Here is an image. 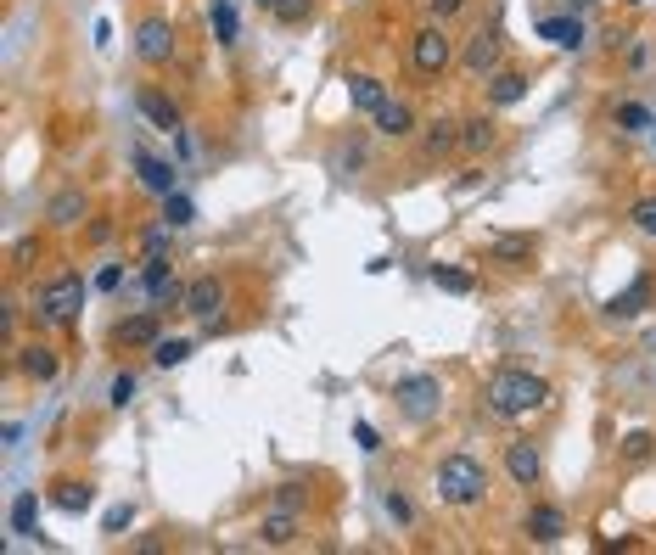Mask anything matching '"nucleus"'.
<instances>
[{
    "label": "nucleus",
    "mask_w": 656,
    "mask_h": 555,
    "mask_svg": "<svg viewBox=\"0 0 656 555\" xmlns=\"http://www.w3.org/2000/svg\"><path fill=\"white\" fill-rule=\"evenodd\" d=\"M432 286H443V292H455V298H466V292H477V281H471L466 270H455V264H432Z\"/></svg>",
    "instance_id": "72a5a7b5"
},
{
    "label": "nucleus",
    "mask_w": 656,
    "mask_h": 555,
    "mask_svg": "<svg viewBox=\"0 0 656 555\" xmlns=\"http://www.w3.org/2000/svg\"><path fill=\"white\" fill-rule=\"evenodd\" d=\"M494 141H500V124H494V107H488V113H471V118H460V152L483 157V152H494Z\"/></svg>",
    "instance_id": "dca6fc26"
},
{
    "label": "nucleus",
    "mask_w": 656,
    "mask_h": 555,
    "mask_svg": "<svg viewBox=\"0 0 656 555\" xmlns=\"http://www.w3.org/2000/svg\"><path fill=\"white\" fill-rule=\"evenodd\" d=\"M96 286H101V292H118V286H124V264H101Z\"/></svg>",
    "instance_id": "37998d69"
},
{
    "label": "nucleus",
    "mask_w": 656,
    "mask_h": 555,
    "mask_svg": "<svg viewBox=\"0 0 656 555\" xmlns=\"http://www.w3.org/2000/svg\"><path fill=\"white\" fill-rule=\"evenodd\" d=\"M628 219H634L640 236H651V242H656V197H640L634 208H628Z\"/></svg>",
    "instance_id": "ea45409f"
},
{
    "label": "nucleus",
    "mask_w": 656,
    "mask_h": 555,
    "mask_svg": "<svg viewBox=\"0 0 656 555\" xmlns=\"http://www.w3.org/2000/svg\"><path fill=\"white\" fill-rule=\"evenodd\" d=\"M460 68H466L477 85H488V79L505 68V34L500 29H477L466 40V51H460Z\"/></svg>",
    "instance_id": "0eeeda50"
},
{
    "label": "nucleus",
    "mask_w": 656,
    "mask_h": 555,
    "mask_svg": "<svg viewBox=\"0 0 656 555\" xmlns=\"http://www.w3.org/2000/svg\"><path fill=\"white\" fill-rule=\"evenodd\" d=\"M410 62L421 79H443V73L455 68V40H449V29L443 23H427V29L410 40Z\"/></svg>",
    "instance_id": "20e7f679"
},
{
    "label": "nucleus",
    "mask_w": 656,
    "mask_h": 555,
    "mask_svg": "<svg viewBox=\"0 0 656 555\" xmlns=\"http://www.w3.org/2000/svg\"><path fill=\"white\" fill-rule=\"evenodd\" d=\"M51 505H57L62 516H85L90 505H96V488L79 483V477H62V483H51Z\"/></svg>",
    "instance_id": "5701e85b"
},
{
    "label": "nucleus",
    "mask_w": 656,
    "mask_h": 555,
    "mask_svg": "<svg viewBox=\"0 0 656 555\" xmlns=\"http://www.w3.org/2000/svg\"><path fill=\"white\" fill-rule=\"evenodd\" d=\"M354 443L365 449V455H376V449H382V438H376V427H371V421H359V427H354Z\"/></svg>",
    "instance_id": "c03bdc74"
},
{
    "label": "nucleus",
    "mask_w": 656,
    "mask_h": 555,
    "mask_svg": "<svg viewBox=\"0 0 656 555\" xmlns=\"http://www.w3.org/2000/svg\"><path fill=\"white\" fill-rule=\"evenodd\" d=\"M191 359V342L186 337H157L152 342V365L157 370H174V365H186Z\"/></svg>",
    "instance_id": "7c9ffc66"
},
{
    "label": "nucleus",
    "mask_w": 656,
    "mask_h": 555,
    "mask_svg": "<svg viewBox=\"0 0 656 555\" xmlns=\"http://www.w3.org/2000/svg\"><path fill=\"white\" fill-rule=\"evenodd\" d=\"M343 6H359V0H343Z\"/></svg>",
    "instance_id": "09e8293b"
},
{
    "label": "nucleus",
    "mask_w": 656,
    "mask_h": 555,
    "mask_svg": "<svg viewBox=\"0 0 656 555\" xmlns=\"http://www.w3.org/2000/svg\"><path fill=\"white\" fill-rule=\"evenodd\" d=\"M135 393H141L135 370H118V376H113V393H107V404H113V410H129V404H135Z\"/></svg>",
    "instance_id": "58836bf2"
},
{
    "label": "nucleus",
    "mask_w": 656,
    "mask_h": 555,
    "mask_svg": "<svg viewBox=\"0 0 656 555\" xmlns=\"http://www.w3.org/2000/svg\"><path fill=\"white\" fill-rule=\"evenodd\" d=\"M488 410L505 415V421H522V415L544 410L550 404V382L544 376H533V370H500L494 382H488Z\"/></svg>",
    "instance_id": "f257e3e1"
},
{
    "label": "nucleus",
    "mask_w": 656,
    "mask_h": 555,
    "mask_svg": "<svg viewBox=\"0 0 656 555\" xmlns=\"http://www.w3.org/2000/svg\"><path fill=\"white\" fill-rule=\"evenodd\" d=\"M651 135H656V129H651Z\"/></svg>",
    "instance_id": "3c124183"
},
{
    "label": "nucleus",
    "mask_w": 656,
    "mask_h": 555,
    "mask_svg": "<svg viewBox=\"0 0 656 555\" xmlns=\"http://www.w3.org/2000/svg\"><path fill=\"white\" fill-rule=\"evenodd\" d=\"M533 29H539V40L561 45V51H584V40H589V29H584L578 12H550V17H539Z\"/></svg>",
    "instance_id": "ddd939ff"
},
{
    "label": "nucleus",
    "mask_w": 656,
    "mask_h": 555,
    "mask_svg": "<svg viewBox=\"0 0 656 555\" xmlns=\"http://www.w3.org/2000/svg\"><path fill=\"white\" fill-rule=\"evenodd\" d=\"M225 303H230L225 281H219V275H197V281L186 286V309H180V314H191V320H219Z\"/></svg>",
    "instance_id": "9d476101"
},
{
    "label": "nucleus",
    "mask_w": 656,
    "mask_h": 555,
    "mask_svg": "<svg viewBox=\"0 0 656 555\" xmlns=\"http://www.w3.org/2000/svg\"><path fill=\"white\" fill-rule=\"evenodd\" d=\"M113 337L124 342V348H152L157 337H163V326H157V309H146V314H124L113 326Z\"/></svg>",
    "instance_id": "6ab92c4d"
},
{
    "label": "nucleus",
    "mask_w": 656,
    "mask_h": 555,
    "mask_svg": "<svg viewBox=\"0 0 656 555\" xmlns=\"http://www.w3.org/2000/svg\"><path fill=\"white\" fill-rule=\"evenodd\" d=\"M432 494L443 499V505H477V499L488 494V466L477 455H443L438 471H432Z\"/></svg>",
    "instance_id": "f03ea898"
},
{
    "label": "nucleus",
    "mask_w": 656,
    "mask_h": 555,
    "mask_svg": "<svg viewBox=\"0 0 656 555\" xmlns=\"http://www.w3.org/2000/svg\"><path fill=\"white\" fill-rule=\"evenodd\" d=\"M438 399H443V382L438 376H427V370L399 376V387H393V404H399L410 421H432V415H438Z\"/></svg>",
    "instance_id": "6e6552de"
},
{
    "label": "nucleus",
    "mask_w": 656,
    "mask_h": 555,
    "mask_svg": "<svg viewBox=\"0 0 656 555\" xmlns=\"http://www.w3.org/2000/svg\"><path fill=\"white\" fill-rule=\"evenodd\" d=\"M460 6H466V0H432V23H449Z\"/></svg>",
    "instance_id": "a18cd8bd"
},
{
    "label": "nucleus",
    "mask_w": 656,
    "mask_h": 555,
    "mask_svg": "<svg viewBox=\"0 0 656 555\" xmlns=\"http://www.w3.org/2000/svg\"><path fill=\"white\" fill-rule=\"evenodd\" d=\"M163 219H169L174 230H186L191 219H197V202H191L186 191H169V197H163Z\"/></svg>",
    "instance_id": "c9c22d12"
},
{
    "label": "nucleus",
    "mask_w": 656,
    "mask_h": 555,
    "mask_svg": "<svg viewBox=\"0 0 656 555\" xmlns=\"http://www.w3.org/2000/svg\"><path fill=\"white\" fill-rule=\"evenodd\" d=\"M17 370H23L29 382H57L62 354L51 348V342H29V348H17Z\"/></svg>",
    "instance_id": "f3484780"
},
{
    "label": "nucleus",
    "mask_w": 656,
    "mask_h": 555,
    "mask_svg": "<svg viewBox=\"0 0 656 555\" xmlns=\"http://www.w3.org/2000/svg\"><path fill=\"white\" fill-rule=\"evenodd\" d=\"M253 6H264V12H270V6H275V0H253Z\"/></svg>",
    "instance_id": "de8ad7c7"
},
{
    "label": "nucleus",
    "mask_w": 656,
    "mask_h": 555,
    "mask_svg": "<svg viewBox=\"0 0 656 555\" xmlns=\"http://www.w3.org/2000/svg\"><path fill=\"white\" fill-rule=\"evenodd\" d=\"M359 169H365V141H343L331 152V174H337V180H354Z\"/></svg>",
    "instance_id": "c756f323"
},
{
    "label": "nucleus",
    "mask_w": 656,
    "mask_h": 555,
    "mask_svg": "<svg viewBox=\"0 0 656 555\" xmlns=\"http://www.w3.org/2000/svg\"><path fill=\"white\" fill-rule=\"evenodd\" d=\"M298 533H303V511H281V505H270L264 522H258V539L264 544H298Z\"/></svg>",
    "instance_id": "aec40b11"
},
{
    "label": "nucleus",
    "mask_w": 656,
    "mask_h": 555,
    "mask_svg": "<svg viewBox=\"0 0 656 555\" xmlns=\"http://www.w3.org/2000/svg\"><path fill=\"white\" fill-rule=\"evenodd\" d=\"M79 309H85V275H51V281L40 286V298H34V320L40 326H73L79 320Z\"/></svg>",
    "instance_id": "7ed1b4c3"
},
{
    "label": "nucleus",
    "mask_w": 656,
    "mask_h": 555,
    "mask_svg": "<svg viewBox=\"0 0 656 555\" xmlns=\"http://www.w3.org/2000/svg\"><path fill=\"white\" fill-rule=\"evenodd\" d=\"M387 96H393L387 79H376V73H348V107H354L359 118H376Z\"/></svg>",
    "instance_id": "4468645a"
},
{
    "label": "nucleus",
    "mask_w": 656,
    "mask_h": 555,
    "mask_svg": "<svg viewBox=\"0 0 656 555\" xmlns=\"http://www.w3.org/2000/svg\"><path fill=\"white\" fill-rule=\"evenodd\" d=\"M371 124H376V135H387V141H404V135H415V107L399 101V96H387L382 113H376Z\"/></svg>",
    "instance_id": "a211bd4d"
},
{
    "label": "nucleus",
    "mask_w": 656,
    "mask_h": 555,
    "mask_svg": "<svg viewBox=\"0 0 656 555\" xmlns=\"http://www.w3.org/2000/svg\"><path fill=\"white\" fill-rule=\"evenodd\" d=\"M169 253H174V225L163 219V225H152L141 236V258H169Z\"/></svg>",
    "instance_id": "f704fd0d"
},
{
    "label": "nucleus",
    "mask_w": 656,
    "mask_h": 555,
    "mask_svg": "<svg viewBox=\"0 0 656 555\" xmlns=\"http://www.w3.org/2000/svg\"><path fill=\"white\" fill-rule=\"evenodd\" d=\"M612 124L623 129V135H651L656 118H651V107H645V101H617V107H612Z\"/></svg>",
    "instance_id": "bb28decb"
},
{
    "label": "nucleus",
    "mask_w": 656,
    "mask_h": 555,
    "mask_svg": "<svg viewBox=\"0 0 656 555\" xmlns=\"http://www.w3.org/2000/svg\"><path fill=\"white\" fill-rule=\"evenodd\" d=\"M270 17L281 23V29H303V23L314 17V0H275Z\"/></svg>",
    "instance_id": "473e14b6"
},
{
    "label": "nucleus",
    "mask_w": 656,
    "mask_h": 555,
    "mask_svg": "<svg viewBox=\"0 0 656 555\" xmlns=\"http://www.w3.org/2000/svg\"><path fill=\"white\" fill-rule=\"evenodd\" d=\"M29 258H40V236H29V242L12 247V270H29Z\"/></svg>",
    "instance_id": "79ce46f5"
},
{
    "label": "nucleus",
    "mask_w": 656,
    "mask_h": 555,
    "mask_svg": "<svg viewBox=\"0 0 656 555\" xmlns=\"http://www.w3.org/2000/svg\"><path fill=\"white\" fill-rule=\"evenodd\" d=\"M45 219H51L57 230L85 225V219H90V197H85V191H57V197H51V208H45Z\"/></svg>",
    "instance_id": "4be33fe9"
},
{
    "label": "nucleus",
    "mask_w": 656,
    "mask_h": 555,
    "mask_svg": "<svg viewBox=\"0 0 656 555\" xmlns=\"http://www.w3.org/2000/svg\"><path fill=\"white\" fill-rule=\"evenodd\" d=\"M522 96H528V73L500 68L494 79H488V107H516Z\"/></svg>",
    "instance_id": "393cba45"
},
{
    "label": "nucleus",
    "mask_w": 656,
    "mask_h": 555,
    "mask_svg": "<svg viewBox=\"0 0 656 555\" xmlns=\"http://www.w3.org/2000/svg\"><path fill=\"white\" fill-rule=\"evenodd\" d=\"M129 157H135V180H141L157 202L169 197V191H180V174H174V163H169V157H152L146 146H135Z\"/></svg>",
    "instance_id": "9b49d317"
},
{
    "label": "nucleus",
    "mask_w": 656,
    "mask_h": 555,
    "mask_svg": "<svg viewBox=\"0 0 656 555\" xmlns=\"http://www.w3.org/2000/svg\"><path fill=\"white\" fill-rule=\"evenodd\" d=\"M421 152H427L432 163H443L449 152H460V118H432L427 135H421Z\"/></svg>",
    "instance_id": "b1692460"
},
{
    "label": "nucleus",
    "mask_w": 656,
    "mask_h": 555,
    "mask_svg": "<svg viewBox=\"0 0 656 555\" xmlns=\"http://www.w3.org/2000/svg\"><path fill=\"white\" fill-rule=\"evenodd\" d=\"M129 45H135V57H141L146 68H169L180 34H174L169 17H141V23H135V34H129Z\"/></svg>",
    "instance_id": "39448f33"
},
{
    "label": "nucleus",
    "mask_w": 656,
    "mask_h": 555,
    "mask_svg": "<svg viewBox=\"0 0 656 555\" xmlns=\"http://www.w3.org/2000/svg\"><path fill=\"white\" fill-rule=\"evenodd\" d=\"M651 275H640V281L628 286V292H617L612 303H606V314H617V320H628V314H645V303H651Z\"/></svg>",
    "instance_id": "cd10ccee"
},
{
    "label": "nucleus",
    "mask_w": 656,
    "mask_h": 555,
    "mask_svg": "<svg viewBox=\"0 0 656 555\" xmlns=\"http://www.w3.org/2000/svg\"><path fill=\"white\" fill-rule=\"evenodd\" d=\"M488 258H494V264H528L533 258V236H511V230H500V236H488Z\"/></svg>",
    "instance_id": "a878e982"
},
{
    "label": "nucleus",
    "mask_w": 656,
    "mask_h": 555,
    "mask_svg": "<svg viewBox=\"0 0 656 555\" xmlns=\"http://www.w3.org/2000/svg\"><path fill=\"white\" fill-rule=\"evenodd\" d=\"M628 6H640V0H628Z\"/></svg>",
    "instance_id": "8fccbe9b"
},
{
    "label": "nucleus",
    "mask_w": 656,
    "mask_h": 555,
    "mask_svg": "<svg viewBox=\"0 0 656 555\" xmlns=\"http://www.w3.org/2000/svg\"><path fill=\"white\" fill-rule=\"evenodd\" d=\"M382 511H387V522H393V527H415V499L404 494V488H387Z\"/></svg>",
    "instance_id": "2f4dec72"
},
{
    "label": "nucleus",
    "mask_w": 656,
    "mask_h": 555,
    "mask_svg": "<svg viewBox=\"0 0 656 555\" xmlns=\"http://www.w3.org/2000/svg\"><path fill=\"white\" fill-rule=\"evenodd\" d=\"M208 23H214V40H219V45H236V34H242V17H236V0H214V12H208Z\"/></svg>",
    "instance_id": "c85d7f7f"
},
{
    "label": "nucleus",
    "mask_w": 656,
    "mask_h": 555,
    "mask_svg": "<svg viewBox=\"0 0 656 555\" xmlns=\"http://www.w3.org/2000/svg\"><path fill=\"white\" fill-rule=\"evenodd\" d=\"M270 505H281V511H309V488H303V483H275L270 488Z\"/></svg>",
    "instance_id": "e433bc0d"
},
{
    "label": "nucleus",
    "mask_w": 656,
    "mask_h": 555,
    "mask_svg": "<svg viewBox=\"0 0 656 555\" xmlns=\"http://www.w3.org/2000/svg\"><path fill=\"white\" fill-rule=\"evenodd\" d=\"M135 107H141V113L152 118L157 129H163V135H186V118H180V107H174V101L163 96L157 85H146L141 96H135Z\"/></svg>",
    "instance_id": "2eb2a0df"
},
{
    "label": "nucleus",
    "mask_w": 656,
    "mask_h": 555,
    "mask_svg": "<svg viewBox=\"0 0 656 555\" xmlns=\"http://www.w3.org/2000/svg\"><path fill=\"white\" fill-rule=\"evenodd\" d=\"M141 286L146 298H152V309H186V286L174 275V258H141Z\"/></svg>",
    "instance_id": "423d86ee"
},
{
    "label": "nucleus",
    "mask_w": 656,
    "mask_h": 555,
    "mask_svg": "<svg viewBox=\"0 0 656 555\" xmlns=\"http://www.w3.org/2000/svg\"><path fill=\"white\" fill-rule=\"evenodd\" d=\"M0 438H6V449H17V443H23V427H17V421H6V427H0Z\"/></svg>",
    "instance_id": "49530a36"
},
{
    "label": "nucleus",
    "mask_w": 656,
    "mask_h": 555,
    "mask_svg": "<svg viewBox=\"0 0 656 555\" xmlns=\"http://www.w3.org/2000/svg\"><path fill=\"white\" fill-rule=\"evenodd\" d=\"M656 455V438H651V432H628V438H623V460H628V466H645V460H651Z\"/></svg>",
    "instance_id": "4c0bfd02"
},
{
    "label": "nucleus",
    "mask_w": 656,
    "mask_h": 555,
    "mask_svg": "<svg viewBox=\"0 0 656 555\" xmlns=\"http://www.w3.org/2000/svg\"><path fill=\"white\" fill-rule=\"evenodd\" d=\"M522 533H528L533 544H561V539H567V511H561V505H544V499H533L528 516H522Z\"/></svg>",
    "instance_id": "f8f14e48"
},
{
    "label": "nucleus",
    "mask_w": 656,
    "mask_h": 555,
    "mask_svg": "<svg viewBox=\"0 0 656 555\" xmlns=\"http://www.w3.org/2000/svg\"><path fill=\"white\" fill-rule=\"evenodd\" d=\"M129 522H135V505H113V511L101 516V533H124Z\"/></svg>",
    "instance_id": "a19ab883"
},
{
    "label": "nucleus",
    "mask_w": 656,
    "mask_h": 555,
    "mask_svg": "<svg viewBox=\"0 0 656 555\" xmlns=\"http://www.w3.org/2000/svg\"><path fill=\"white\" fill-rule=\"evenodd\" d=\"M6 527H12V539H40V494H34V488H23V494L12 499Z\"/></svg>",
    "instance_id": "412c9836"
},
{
    "label": "nucleus",
    "mask_w": 656,
    "mask_h": 555,
    "mask_svg": "<svg viewBox=\"0 0 656 555\" xmlns=\"http://www.w3.org/2000/svg\"><path fill=\"white\" fill-rule=\"evenodd\" d=\"M505 477H511L516 488H539V477H544L539 443H533V438H511V443H505Z\"/></svg>",
    "instance_id": "1a4fd4ad"
}]
</instances>
